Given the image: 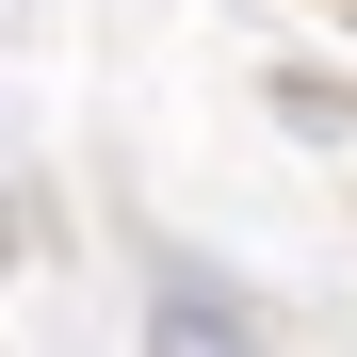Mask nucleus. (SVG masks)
I'll use <instances>...</instances> for the list:
<instances>
[{"label": "nucleus", "mask_w": 357, "mask_h": 357, "mask_svg": "<svg viewBox=\"0 0 357 357\" xmlns=\"http://www.w3.org/2000/svg\"><path fill=\"white\" fill-rule=\"evenodd\" d=\"M146 357H260V292L162 244L146 260Z\"/></svg>", "instance_id": "1"}]
</instances>
